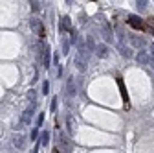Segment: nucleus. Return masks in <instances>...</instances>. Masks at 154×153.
Listing matches in <instances>:
<instances>
[{
  "instance_id": "obj_1",
  "label": "nucleus",
  "mask_w": 154,
  "mask_h": 153,
  "mask_svg": "<svg viewBox=\"0 0 154 153\" xmlns=\"http://www.w3.org/2000/svg\"><path fill=\"white\" fill-rule=\"evenodd\" d=\"M57 148H59L63 153H72L73 151V144H72V138L64 133H59V138H57Z\"/></svg>"
},
{
  "instance_id": "obj_2",
  "label": "nucleus",
  "mask_w": 154,
  "mask_h": 153,
  "mask_svg": "<svg viewBox=\"0 0 154 153\" xmlns=\"http://www.w3.org/2000/svg\"><path fill=\"white\" fill-rule=\"evenodd\" d=\"M29 28L38 35V37H44L46 35V31H44V26H42V22L38 21V18H29Z\"/></svg>"
},
{
  "instance_id": "obj_3",
  "label": "nucleus",
  "mask_w": 154,
  "mask_h": 153,
  "mask_svg": "<svg viewBox=\"0 0 154 153\" xmlns=\"http://www.w3.org/2000/svg\"><path fill=\"white\" fill-rule=\"evenodd\" d=\"M101 35H103L105 43H112V41H114V33H112V30H110V26H108L106 21L101 22Z\"/></svg>"
},
{
  "instance_id": "obj_4",
  "label": "nucleus",
  "mask_w": 154,
  "mask_h": 153,
  "mask_svg": "<svg viewBox=\"0 0 154 153\" xmlns=\"http://www.w3.org/2000/svg\"><path fill=\"white\" fill-rule=\"evenodd\" d=\"M128 24H130L132 28H136V30H145V31H147V24L141 22V18H140L138 15H130V17H128Z\"/></svg>"
},
{
  "instance_id": "obj_5",
  "label": "nucleus",
  "mask_w": 154,
  "mask_h": 153,
  "mask_svg": "<svg viewBox=\"0 0 154 153\" xmlns=\"http://www.w3.org/2000/svg\"><path fill=\"white\" fill-rule=\"evenodd\" d=\"M128 43L132 48H143L145 46V39L141 35H128Z\"/></svg>"
},
{
  "instance_id": "obj_6",
  "label": "nucleus",
  "mask_w": 154,
  "mask_h": 153,
  "mask_svg": "<svg viewBox=\"0 0 154 153\" xmlns=\"http://www.w3.org/2000/svg\"><path fill=\"white\" fill-rule=\"evenodd\" d=\"M33 112H35V103H29V107L22 112V116H20V120H22V124H29L31 122V116H33Z\"/></svg>"
},
{
  "instance_id": "obj_7",
  "label": "nucleus",
  "mask_w": 154,
  "mask_h": 153,
  "mask_svg": "<svg viewBox=\"0 0 154 153\" xmlns=\"http://www.w3.org/2000/svg\"><path fill=\"white\" fill-rule=\"evenodd\" d=\"M11 142H13V146H15V148H18V149H24V146H26V140H24V137H22V135H13Z\"/></svg>"
},
{
  "instance_id": "obj_8",
  "label": "nucleus",
  "mask_w": 154,
  "mask_h": 153,
  "mask_svg": "<svg viewBox=\"0 0 154 153\" xmlns=\"http://www.w3.org/2000/svg\"><path fill=\"white\" fill-rule=\"evenodd\" d=\"M136 59H138L140 65H149V63H150V55H149L147 52H140V54L136 55Z\"/></svg>"
},
{
  "instance_id": "obj_9",
  "label": "nucleus",
  "mask_w": 154,
  "mask_h": 153,
  "mask_svg": "<svg viewBox=\"0 0 154 153\" xmlns=\"http://www.w3.org/2000/svg\"><path fill=\"white\" fill-rule=\"evenodd\" d=\"M75 65H77V68H79L81 72L86 70V59H85L83 55H77V57H75Z\"/></svg>"
},
{
  "instance_id": "obj_10",
  "label": "nucleus",
  "mask_w": 154,
  "mask_h": 153,
  "mask_svg": "<svg viewBox=\"0 0 154 153\" xmlns=\"http://www.w3.org/2000/svg\"><path fill=\"white\" fill-rule=\"evenodd\" d=\"M42 65H44L46 68L50 67V48H48V46L42 48Z\"/></svg>"
},
{
  "instance_id": "obj_11",
  "label": "nucleus",
  "mask_w": 154,
  "mask_h": 153,
  "mask_svg": "<svg viewBox=\"0 0 154 153\" xmlns=\"http://www.w3.org/2000/svg\"><path fill=\"white\" fill-rule=\"evenodd\" d=\"M116 81H118V85H119V90H121V96H123V102H125V103H128V96H127V89H125V85H123L121 78H118V80H116Z\"/></svg>"
},
{
  "instance_id": "obj_12",
  "label": "nucleus",
  "mask_w": 154,
  "mask_h": 153,
  "mask_svg": "<svg viewBox=\"0 0 154 153\" xmlns=\"http://www.w3.org/2000/svg\"><path fill=\"white\" fill-rule=\"evenodd\" d=\"M95 54H97L99 57H106L108 55V46L106 44H99L97 48H95Z\"/></svg>"
},
{
  "instance_id": "obj_13",
  "label": "nucleus",
  "mask_w": 154,
  "mask_h": 153,
  "mask_svg": "<svg viewBox=\"0 0 154 153\" xmlns=\"http://www.w3.org/2000/svg\"><path fill=\"white\" fill-rule=\"evenodd\" d=\"M66 89H68V94H70V96H75V94H77V87H75V81L70 78L68 80V85H66Z\"/></svg>"
},
{
  "instance_id": "obj_14",
  "label": "nucleus",
  "mask_w": 154,
  "mask_h": 153,
  "mask_svg": "<svg viewBox=\"0 0 154 153\" xmlns=\"http://www.w3.org/2000/svg\"><path fill=\"white\" fill-rule=\"evenodd\" d=\"M61 30H68V31H72V30H73V28H72V24H70V17H63Z\"/></svg>"
},
{
  "instance_id": "obj_15",
  "label": "nucleus",
  "mask_w": 154,
  "mask_h": 153,
  "mask_svg": "<svg viewBox=\"0 0 154 153\" xmlns=\"http://www.w3.org/2000/svg\"><path fill=\"white\" fill-rule=\"evenodd\" d=\"M119 52H121V55H123V57H132V50H128V48H127V46H123V44L119 46Z\"/></svg>"
},
{
  "instance_id": "obj_16",
  "label": "nucleus",
  "mask_w": 154,
  "mask_h": 153,
  "mask_svg": "<svg viewBox=\"0 0 154 153\" xmlns=\"http://www.w3.org/2000/svg\"><path fill=\"white\" fill-rule=\"evenodd\" d=\"M136 6H138L140 11H143V9L149 6V0H136Z\"/></svg>"
},
{
  "instance_id": "obj_17",
  "label": "nucleus",
  "mask_w": 154,
  "mask_h": 153,
  "mask_svg": "<svg viewBox=\"0 0 154 153\" xmlns=\"http://www.w3.org/2000/svg\"><path fill=\"white\" fill-rule=\"evenodd\" d=\"M41 142H42V146H46V144L50 142V133H48V131H42V137H41Z\"/></svg>"
},
{
  "instance_id": "obj_18",
  "label": "nucleus",
  "mask_w": 154,
  "mask_h": 153,
  "mask_svg": "<svg viewBox=\"0 0 154 153\" xmlns=\"http://www.w3.org/2000/svg\"><path fill=\"white\" fill-rule=\"evenodd\" d=\"M28 100H29V103H35V100H37V92L35 90H28Z\"/></svg>"
},
{
  "instance_id": "obj_19",
  "label": "nucleus",
  "mask_w": 154,
  "mask_h": 153,
  "mask_svg": "<svg viewBox=\"0 0 154 153\" xmlns=\"http://www.w3.org/2000/svg\"><path fill=\"white\" fill-rule=\"evenodd\" d=\"M63 54H70V41L68 39L63 41Z\"/></svg>"
},
{
  "instance_id": "obj_20",
  "label": "nucleus",
  "mask_w": 154,
  "mask_h": 153,
  "mask_svg": "<svg viewBox=\"0 0 154 153\" xmlns=\"http://www.w3.org/2000/svg\"><path fill=\"white\" fill-rule=\"evenodd\" d=\"M86 48L90 50V54H92V50H95V44L92 41V37H88V39H86Z\"/></svg>"
},
{
  "instance_id": "obj_21",
  "label": "nucleus",
  "mask_w": 154,
  "mask_h": 153,
  "mask_svg": "<svg viewBox=\"0 0 154 153\" xmlns=\"http://www.w3.org/2000/svg\"><path fill=\"white\" fill-rule=\"evenodd\" d=\"M44 122V114H38V118H37V125H42Z\"/></svg>"
},
{
  "instance_id": "obj_22",
  "label": "nucleus",
  "mask_w": 154,
  "mask_h": 153,
  "mask_svg": "<svg viewBox=\"0 0 154 153\" xmlns=\"http://www.w3.org/2000/svg\"><path fill=\"white\" fill-rule=\"evenodd\" d=\"M70 33H72V43H77V31H75V30H72Z\"/></svg>"
},
{
  "instance_id": "obj_23",
  "label": "nucleus",
  "mask_w": 154,
  "mask_h": 153,
  "mask_svg": "<svg viewBox=\"0 0 154 153\" xmlns=\"http://www.w3.org/2000/svg\"><path fill=\"white\" fill-rule=\"evenodd\" d=\"M48 89H50V85H48V81H44V83H42V92L48 94Z\"/></svg>"
},
{
  "instance_id": "obj_24",
  "label": "nucleus",
  "mask_w": 154,
  "mask_h": 153,
  "mask_svg": "<svg viewBox=\"0 0 154 153\" xmlns=\"http://www.w3.org/2000/svg\"><path fill=\"white\" fill-rule=\"evenodd\" d=\"M51 111H57V98L51 100Z\"/></svg>"
},
{
  "instance_id": "obj_25",
  "label": "nucleus",
  "mask_w": 154,
  "mask_h": 153,
  "mask_svg": "<svg viewBox=\"0 0 154 153\" xmlns=\"http://www.w3.org/2000/svg\"><path fill=\"white\" fill-rule=\"evenodd\" d=\"M72 127H73V120H72V116H68V129L72 131Z\"/></svg>"
},
{
  "instance_id": "obj_26",
  "label": "nucleus",
  "mask_w": 154,
  "mask_h": 153,
  "mask_svg": "<svg viewBox=\"0 0 154 153\" xmlns=\"http://www.w3.org/2000/svg\"><path fill=\"white\" fill-rule=\"evenodd\" d=\"M37 135H38V131H37V129H33V131H31V140H35V138H37Z\"/></svg>"
},
{
  "instance_id": "obj_27",
  "label": "nucleus",
  "mask_w": 154,
  "mask_h": 153,
  "mask_svg": "<svg viewBox=\"0 0 154 153\" xmlns=\"http://www.w3.org/2000/svg\"><path fill=\"white\" fill-rule=\"evenodd\" d=\"M53 63H55V65H59V54H55V55H53Z\"/></svg>"
},
{
  "instance_id": "obj_28",
  "label": "nucleus",
  "mask_w": 154,
  "mask_h": 153,
  "mask_svg": "<svg viewBox=\"0 0 154 153\" xmlns=\"http://www.w3.org/2000/svg\"><path fill=\"white\" fill-rule=\"evenodd\" d=\"M150 55H152V57H154V43H152V44H150Z\"/></svg>"
},
{
  "instance_id": "obj_29",
  "label": "nucleus",
  "mask_w": 154,
  "mask_h": 153,
  "mask_svg": "<svg viewBox=\"0 0 154 153\" xmlns=\"http://www.w3.org/2000/svg\"><path fill=\"white\" fill-rule=\"evenodd\" d=\"M149 65H150V68L154 70V59H150V63H149Z\"/></svg>"
},
{
  "instance_id": "obj_30",
  "label": "nucleus",
  "mask_w": 154,
  "mask_h": 153,
  "mask_svg": "<svg viewBox=\"0 0 154 153\" xmlns=\"http://www.w3.org/2000/svg\"><path fill=\"white\" fill-rule=\"evenodd\" d=\"M53 153H63V151H61L59 148H55V149H53Z\"/></svg>"
},
{
  "instance_id": "obj_31",
  "label": "nucleus",
  "mask_w": 154,
  "mask_h": 153,
  "mask_svg": "<svg viewBox=\"0 0 154 153\" xmlns=\"http://www.w3.org/2000/svg\"><path fill=\"white\" fill-rule=\"evenodd\" d=\"M66 2H68V4H72V0H66Z\"/></svg>"
}]
</instances>
